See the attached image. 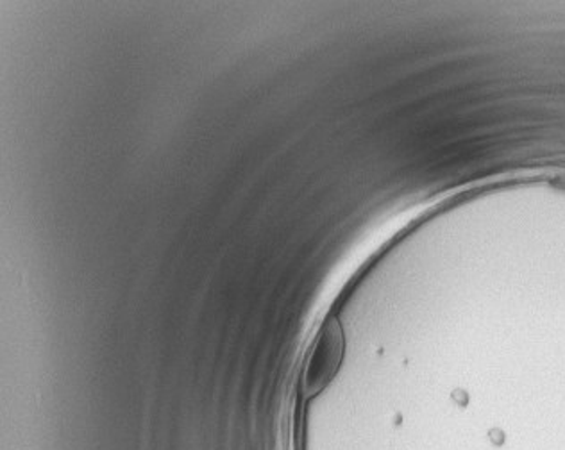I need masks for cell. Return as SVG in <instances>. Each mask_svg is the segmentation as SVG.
Wrapping results in <instances>:
<instances>
[{"instance_id": "1", "label": "cell", "mask_w": 565, "mask_h": 450, "mask_svg": "<svg viewBox=\"0 0 565 450\" xmlns=\"http://www.w3.org/2000/svg\"><path fill=\"white\" fill-rule=\"evenodd\" d=\"M344 331L339 320H326L316 342L311 345L307 365L302 371L301 388L305 397H316L326 386L330 385L334 374L339 372L344 357Z\"/></svg>"}]
</instances>
